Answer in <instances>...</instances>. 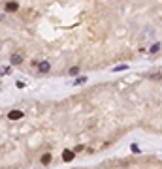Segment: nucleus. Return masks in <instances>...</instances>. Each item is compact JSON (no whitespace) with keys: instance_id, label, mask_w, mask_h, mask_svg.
Returning a JSON list of instances; mask_svg holds the SVG:
<instances>
[{"instance_id":"obj_5","label":"nucleus","mask_w":162,"mask_h":169,"mask_svg":"<svg viewBox=\"0 0 162 169\" xmlns=\"http://www.w3.org/2000/svg\"><path fill=\"white\" fill-rule=\"evenodd\" d=\"M49 162H51V154H49V152H45V154L42 156V164H44V165H47Z\"/></svg>"},{"instance_id":"obj_4","label":"nucleus","mask_w":162,"mask_h":169,"mask_svg":"<svg viewBox=\"0 0 162 169\" xmlns=\"http://www.w3.org/2000/svg\"><path fill=\"white\" fill-rule=\"evenodd\" d=\"M38 68H40V71H42V73H47V71L51 70V64H49V62H42Z\"/></svg>"},{"instance_id":"obj_8","label":"nucleus","mask_w":162,"mask_h":169,"mask_svg":"<svg viewBox=\"0 0 162 169\" xmlns=\"http://www.w3.org/2000/svg\"><path fill=\"white\" fill-rule=\"evenodd\" d=\"M77 71H79V68H77V66H74V68H72V70H70V75H76Z\"/></svg>"},{"instance_id":"obj_3","label":"nucleus","mask_w":162,"mask_h":169,"mask_svg":"<svg viewBox=\"0 0 162 169\" xmlns=\"http://www.w3.org/2000/svg\"><path fill=\"white\" fill-rule=\"evenodd\" d=\"M17 8H19L17 2H8V4H6V11H8V13H11V11H17Z\"/></svg>"},{"instance_id":"obj_1","label":"nucleus","mask_w":162,"mask_h":169,"mask_svg":"<svg viewBox=\"0 0 162 169\" xmlns=\"http://www.w3.org/2000/svg\"><path fill=\"white\" fill-rule=\"evenodd\" d=\"M21 116H23V111H17V109H13V111H9L8 118H9V120H19Z\"/></svg>"},{"instance_id":"obj_6","label":"nucleus","mask_w":162,"mask_h":169,"mask_svg":"<svg viewBox=\"0 0 162 169\" xmlns=\"http://www.w3.org/2000/svg\"><path fill=\"white\" fill-rule=\"evenodd\" d=\"M21 62V57H19V55H13V57H11V64H19Z\"/></svg>"},{"instance_id":"obj_9","label":"nucleus","mask_w":162,"mask_h":169,"mask_svg":"<svg viewBox=\"0 0 162 169\" xmlns=\"http://www.w3.org/2000/svg\"><path fill=\"white\" fill-rule=\"evenodd\" d=\"M85 81H87L85 77H79V79H76V84H81V83H85Z\"/></svg>"},{"instance_id":"obj_2","label":"nucleus","mask_w":162,"mask_h":169,"mask_svg":"<svg viewBox=\"0 0 162 169\" xmlns=\"http://www.w3.org/2000/svg\"><path fill=\"white\" fill-rule=\"evenodd\" d=\"M74 156H76V152H72V150H64V152H62V160H64V162H72V160H74Z\"/></svg>"},{"instance_id":"obj_7","label":"nucleus","mask_w":162,"mask_h":169,"mask_svg":"<svg viewBox=\"0 0 162 169\" xmlns=\"http://www.w3.org/2000/svg\"><path fill=\"white\" fill-rule=\"evenodd\" d=\"M158 49H160V43H155L153 47H151V53H157Z\"/></svg>"}]
</instances>
